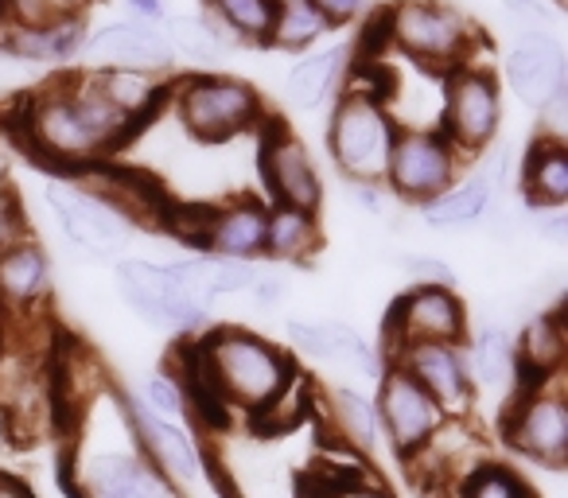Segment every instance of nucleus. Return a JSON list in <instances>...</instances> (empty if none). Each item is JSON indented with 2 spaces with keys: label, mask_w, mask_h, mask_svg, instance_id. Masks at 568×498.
<instances>
[{
  "label": "nucleus",
  "mask_w": 568,
  "mask_h": 498,
  "mask_svg": "<svg viewBox=\"0 0 568 498\" xmlns=\"http://www.w3.org/2000/svg\"><path fill=\"white\" fill-rule=\"evenodd\" d=\"M12 133L28 156L63 172L67 180L110 164L136 141V129L98 94L82 67L17 98Z\"/></svg>",
  "instance_id": "obj_1"
},
{
  "label": "nucleus",
  "mask_w": 568,
  "mask_h": 498,
  "mask_svg": "<svg viewBox=\"0 0 568 498\" xmlns=\"http://www.w3.org/2000/svg\"><path fill=\"white\" fill-rule=\"evenodd\" d=\"M261 265L226 262V257L195 254L183 262H152V257H118L113 288L121 304L141 324L175 339H195L211 332L214 304L222 296H245L257 281Z\"/></svg>",
  "instance_id": "obj_2"
},
{
  "label": "nucleus",
  "mask_w": 568,
  "mask_h": 498,
  "mask_svg": "<svg viewBox=\"0 0 568 498\" xmlns=\"http://www.w3.org/2000/svg\"><path fill=\"white\" fill-rule=\"evenodd\" d=\"M67 498H183L133 444L121 389L105 382L74 420V456L63 467Z\"/></svg>",
  "instance_id": "obj_3"
},
{
  "label": "nucleus",
  "mask_w": 568,
  "mask_h": 498,
  "mask_svg": "<svg viewBox=\"0 0 568 498\" xmlns=\"http://www.w3.org/2000/svg\"><path fill=\"white\" fill-rule=\"evenodd\" d=\"M183 343H187L203 378L219 394V402L250 420L301 370L293 350L250 332V327H211V332Z\"/></svg>",
  "instance_id": "obj_4"
},
{
  "label": "nucleus",
  "mask_w": 568,
  "mask_h": 498,
  "mask_svg": "<svg viewBox=\"0 0 568 498\" xmlns=\"http://www.w3.org/2000/svg\"><path fill=\"white\" fill-rule=\"evenodd\" d=\"M382 40L425 74H452L479 59L483 35L475 20L452 0H394L378 12Z\"/></svg>",
  "instance_id": "obj_5"
},
{
  "label": "nucleus",
  "mask_w": 568,
  "mask_h": 498,
  "mask_svg": "<svg viewBox=\"0 0 568 498\" xmlns=\"http://www.w3.org/2000/svg\"><path fill=\"white\" fill-rule=\"evenodd\" d=\"M386 87H366L363 79H355L351 71L347 87L339 90V98L327 110V129L324 144L332 156L335 172L347 183H382L386 180L389 152L397 141V121L386 110Z\"/></svg>",
  "instance_id": "obj_6"
},
{
  "label": "nucleus",
  "mask_w": 568,
  "mask_h": 498,
  "mask_svg": "<svg viewBox=\"0 0 568 498\" xmlns=\"http://www.w3.org/2000/svg\"><path fill=\"white\" fill-rule=\"evenodd\" d=\"M175 121L195 136L199 144H226L245 133H261L268 121L265 98L253 82L222 71H191L172 74Z\"/></svg>",
  "instance_id": "obj_7"
},
{
  "label": "nucleus",
  "mask_w": 568,
  "mask_h": 498,
  "mask_svg": "<svg viewBox=\"0 0 568 498\" xmlns=\"http://www.w3.org/2000/svg\"><path fill=\"white\" fill-rule=\"evenodd\" d=\"M43 203H48L59 237L71 245L74 257H82V262H118V257H125L136 226L102 191L87 187L79 180H51L43 183Z\"/></svg>",
  "instance_id": "obj_8"
},
{
  "label": "nucleus",
  "mask_w": 568,
  "mask_h": 498,
  "mask_svg": "<svg viewBox=\"0 0 568 498\" xmlns=\"http://www.w3.org/2000/svg\"><path fill=\"white\" fill-rule=\"evenodd\" d=\"M503 129V82L487 63L456 67L440 82V133L459 149L464 160L490 152Z\"/></svg>",
  "instance_id": "obj_9"
},
{
  "label": "nucleus",
  "mask_w": 568,
  "mask_h": 498,
  "mask_svg": "<svg viewBox=\"0 0 568 498\" xmlns=\"http://www.w3.org/2000/svg\"><path fill=\"white\" fill-rule=\"evenodd\" d=\"M503 440L537 467L568 464V382L565 374L537 386H518L506 397Z\"/></svg>",
  "instance_id": "obj_10"
},
{
  "label": "nucleus",
  "mask_w": 568,
  "mask_h": 498,
  "mask_svg": "<svg viewBox=\"0 0 568 498\" xmlns=\"http://www.w3.org/2000/svg\"><path fill=\"white\" fill-rule=\"evenodd\" d=\"M471 332V312L456 288L440 285H409L386 312L382 358H394L397 350L420 347V343H464Z\"/></svg>",
  "instance_id": "obj_11"
},
{
  "label": "nucleus",
  "mask_w": 568,
  "mask_h": 498,
  "mask_svg": "<svg viewBox=\"0 0 568 498\" xmlns=\"http://www.w3.org/2000/svg\"><path fill=\"white\" fill-rule=\"evenodd\" d=\"M467 160L440 129H397L394 152L386 164V191L397 203L425 206L464 175Z\"/></svg>",
  "instance_id": "obj_12"
},
{
  "label": "nucleus",
  "mask_w": 568,
  "mask_h": 498,
  "mask_svg": "<svg viewBox=\"0 0 568 498\" xmlns=\"http://www.w3.org/2000/svg\"><path fill=\"white\" fill-rule=\"evenodd\" d=\"M257 167L268 206L320 214V206H324V175H320V164L308 152V144L284 121H265L261 125Z\"/></svg>",
  "instance_id": "obj_13"
},
{
  "label": "nucleus",
  "mask_w": 568,
  "mask_h": 498,
  "mask_svg": "<svg viewBox=\"0 0 568 498\" xmlns=\"http://www.w3.org/2000/svg\"><path fill=\"white\" fill-rule=\"evenodd\" d=\"M121 413H125V425H129V433H133V444L141 448V456L149 459L180 495L206 479L203 448H199L195 433H191L187 425L156 417L133 389L121 394Z\"/></svg>",
  "instance_id": "obj_14"
},
{
  "label": "nucleus",
  "mask_w": 568,
  "mask_h": 498,
  "mask_svg": "<svg viewBox=\"0 0 568 498\" xmlns=\"http://www.w3.org/2000/svg\"><path fill=\"white\" fill-rule=\"evenodd\" d=\"M374 409H378V425H382V444L394 451L397 459L409 464L448 417L444 409L409 378L405 370L386 363L378 378V389H374Z\"/></svg>",
  "instance_id": "obj_15"
},
{
  "label": "nucleus",
  "mask_w": 568,
  "mask_h": 498,
  "mask_svg": "<svg viewBox=\"0 0 568 498\" xmlns=\"http://www.w3.org/2000/svg\"><path fill=\"white\" fill-rule=\"evenodd\" d=\"M503 187L506 156L503 152H483V156L471 160V167H464V175L448 191L417 206V218L420 226L440 230V234H464V230H475L490 218V211L503 199Z\"/></svg>",
  "instance_id": "obj_16"
},
{
  "label": "nucleus",
  "mask_w": 568,
  "mask_h": 498,
  "mask_svg": "<svg viewBox=\"0 0 568 498\" xmlns=\"http://www.w3.org/2000/svg\"><path fill=\"white\" fill-rule=\"evenodd\" d=\"M268 203L257 195H234L222 203H203V218L191 237V250L226 262H265Z\"/></svg>",
  "instance_id": "obj_17"
},
{
  "label": "nucleus",
  "mask_w": 568,
  "mask_h": 498,
  "mask_svg": "<svg viewBox=\"0 0 568 498\" xmlns=\"http://www.w3.org/2000/svg\"><path fill=\"white\" fill-rule=\"evenodd\" d=\"M51 288H55V265L40 237L0 250V316L4 324H36L51 319Z\"/></svg>",
  "instance_id": "obj_18"
},
{
  "label": "nucleus",
  "mask_w": 568,
  "mask_h": 498,
  "mask_svg": "<svg viewBox=\"0 0 568 498\" xmlns=\"http://www.w3.org/2000/svg\"><path fill=\"white\" fill-rule=\"evenodd\" d=\"M284 335L293 343L296 355L312 358L320 366H332L339 374H351V378H371L378 382L382 370H386V358L374 343H366V335L358 327L343 324L335 316L324 319H288L284 324Z\"/></svg>",
  "instance_id": "obj_19"
},
{
  "label": "nucleus",
  "mask_w": 568,
  "mask_h": 498,
  "mask_svg": "<svg viewBox=\"0 0 568 498\" xmlns=\"http://www.w3.org/2000/svg\"><path fill=\"white\" fill-rule=\"evenodd\" d=\"M389 366L405 370L436 405L444 417H471L475 386L467 374L464 343H420V347L397 350Z\"/></svg>",
  "instance_id": "obj_20"
},
{
  "label": "nucleus",
  "mask_w": 568,
  "mask_h": 498,
  "mask_svg": "<svg viewBox=\"0 0 568 498\" xmlns=\"http://www.w3.org/2000/svg\"><path fill=\"white\" fill-rule=\"evenodd\" d=\"M503 79L514 90L526 110L541 113L545 121L552 113H565V48L560 43H514L506 48Z\"/></svg>",
  "instance_id": "obj_21"
},
{
  "label": "nucleus",
  "mask_w": 568,
  "mask_h": 498,
  "mask_svg": "<svg viewBox=\"0 0 568 498\" xmlns=\"http://www.w3.org/2000/svg\"><path fill=\"white\" fill-rule=\"evenodd\" d=\"M79 67H129V71L172 74V51H168L160 28L118 17L90 28Z\"/></svg>",
  "instance_id": "obj_22"
},
{
  "label": "nucleus",
  "mask_w": 568,
  "mask_h": 498,
  "mask_svg": "<svg viewBox=\"0 0 568 498\" xmlns=\"http://www.w3.org/2000/svg\"><path fill=\"white\" fill-rule=\"evenodd\" d=\"M355 63H358L355 43H320V48L296 55L281 82V94L288 102V110L316 113L324 105H332L339 98V90L347 87Z\"/></svg>",
  "instance_id": "obj_23"
},
{
  "label": "nucleus",
  "mask_w": 568,
  "mask_h": 498,
  "mask_svg": "<svg viewBox=\"0 0 568 498\" xmlns=\"http://www.w3.org/2000/svg\"><path fill=\"white\" fill-rule=\"evenodd\" d=\"M94 82V90L141 133L144 125L168 110L172 98V74L160 71H129V67H82Z\"/></svg>",
  "instance_id": "obj_24"
},
{
  "label": "nucleus",
  "mask_w": 568,
  "mask_h": 498,
  "mask_svg": "<svg viewBox=\"0 0 568 498\" xmlns=\"http://www.w3.org/2000/svg\"><path fill=\"white\" fill-rule=\"evenodd\" d=\"M514 366H518V386H537V382L560 378L568 370L565 308H541L521 319L518 335H514Z\"/></svg>",
  "instance_id": "obj_25"
},
{
  "label": "nucleus",
  "mask_w": 568,
  "mask_h": 498,
  "mask_svg": "<svg viewBox=\"0 0 568 498\" xmlns=\"http://www.w3.org/2000/svg\"><path fill=\"white\" fill-rule=\"evenodd\" d=\"M90 35V17H63L43 28H4L0 32V51L20 63H48V67H79L82 48Z\"/></svg>",
  "instance_id": "obj_26"
},
{
  "label": "nucleus",
  "mask_w": 568,
  "mask_h": 498,
  "mask_svg": "<svg viewBox=\"0 0 568 498\" xmlns=\"http://www.w3.org/2000/svg\"><path fill=\"white\" fill-rule=\"evenodd\" d=\"M467 374H471L475 402L479 394H514L518 386V366H514V332L495 319H483L464 339Z\"/></svg>",
  "instance_id": "obj_27"
},
{
  "label": "nucleus",
  "mask_w": 568,
  "mask_h": 498,
  "mask_svg": "<svg viewBox=\"0 0 568 498\" xmlns=\"http://www.w3.org/2000/svg\"><path fill=\"white\" fill-rule=\"evenodd\" d=\"M521 199L534 211H565L568 203V144L560 133H541L521 160Z\"/></svg>",
  "instance_id": "obj_28"
},
{
  "label": "nucleus",
  "mask_w": 568,
  "mask_h": 498,
  "mask_svg": "<svg viewBox=\"0 0 568 498\" xmlns=\"http://www.w3.org/2000/svg\"><path fill=\"white\" fill-rule=\"evenodd\" d=\"M327 425H332L335 440L347 448V456L366 459L382 448V425L378 409H374V394L358 386H332L327 389Z\"/></svg>",
  "instance_id": "obj_29"
},
{
  "label": "nucleus",
  "mask_w": 568,
  "mask_h": 498,
  "mask_svg": "<svg viewBox=\"0 0 568 498\" xmlns=\"http://www.w3.org/2000/svg\"><path fill=\"white\" fill-rule=\"evenodd\" d=\"M160 35H164L172 59H187L199 71H211L214 63H222L234 51V40L203 12H168Z\"/></svg>",
  "instance_id": "obj_30"
},
{
  "label": "nucleus",
  "mask_w": 568,
  "mask_h": 498,
  "mask_svg": "<svg viewBox=\"0 0 568 498\" xmlns=\"http://www.w3.org/2000/svg\"><path fill=\"white\" fill-rule=\"evenodd\" d=\"M324 242L320 214L288 211V206H268V230H265V262L304 265L316 257Z\"/></svg>",
  "instance_id": "obj_31"
},
{
  "label": "nucleus",
  "mask_w": 568,
  "mask_h": 498,
  "mask_svg": "<svg viewBox=\"0 0 568 498\" xmlns=\"http://www.w3.org/2000/svg\"><path fill=\"white\" fill-rule=\"evenodd\" d=\"M203 17H211L234 40V48L237 43L265 48L276 4L273 0H203Z\"/></svg>",
  "instance_id": "obj_32"
},
{
  "label": "nucleus",
  "mask_w": 568,
  "mask_h": 498,
  "mask_svg": "<svg viewBox=\"0 0 568 498\" xmlns=\"http://www.w3.org/2000/svg\"><path fill=\"white\" fill-rule=\"evenodd\" d=\"M332 35L327 20L312 9L308 0H293V4H281L273 17V28H268V43L265 48L288 51V55H304V51L320 48V43Z\"/></svg>",
  "instance_id": "obj_33"
},
{
  "label": "nucleus",
  "mask_w": 568,
  "mask_h": 498,
  "mask_svg": "<svg viewBox=\"0 0 568 498\" xmlns=\"http://www.w3.org/2000/svg\"><path fill=\"white\" fill-rule=\"evenodd\" d=\"M316 405H320L316 402V382H312L304 370H296L293 382H288V386H284L281 394H276L273 402L253 417V425L265 428V433L284 436V433H293V428H301L304 420L316 413Z\"/></svg>",
  "instance_id": "obj_34"
},
{
  "label": "nucleus",
  "mask_w": 568,
  "mask_h": 498,
  "mask_svg": "<svg viewBox=\"0 0 568 498\" xmlns=\"http://www.w3.org/2000/svg\"><path fill=\"white\" fill-rule=\"evenodd\" d=\"M498 24H503L510 48L514 43H560V24L549 0H503Z\"/></svg>",
  "instance_id": "obj_35"
},
{
  "label": "nucleus",
  "mask_w": 568,
  "mask_h": 498,
  "mask_svg": "<svg viewBox=\"0 0 568 498\" xmlns=\"http://www.w3.org/2000/svg\"><path fill=\"white\" fill-rule=\"evenodd\" d=\"M456 498H541V495L529 487L521 471L487 459V464H479L464 482H459Z\"/></svg>",
  "instance_id": "obj_36"
},
{
  "label": "nucleus",
  "mask_w": 568,
  "mask_h": 498,
  "mask_svg": "<svg viewBox=\"0 0 568 498\" xmlns=\"http://www.w3.org/2000/svg\"><path fill=\"white\" fill-rule=\"evenodd\" d=\"M136 397H141L144 405H149L156 417L164 420H180V425H187L191 420V405H187V389H183V382L175 378L172 370H156L149 374V378L141 382V389H133Z\"/></svg>",
  "instance_id": "obj_37"
},
{
  "label": "nucleus",
  "mask_w": 568,
  "mask_h": 498,
  "mask_svg": "<svg viewBox=\"0 0 568 498\" xmlns=\"http://www.w3.org/2000/svg\"><path fill=\"white\" fill-rule=\"evenodd\" d=\"M0 4H4V28H43L63 17H74V9H67V0H0Z\"/></svg>",
  "instance_id": "obj_38"
},
{
  "label": "nucleus",
  "mask_w": 568,
  "mask_h": 498,
  "mask_svg": "<svg viewBox=\"0 0 568 498\" xmlns=\"http://www.w3.org/2000/svg\"><path fill=\"white\" fill-rule=\"evenodd\" d=\"M308 498H394V490L358 467V471H343L324 479L316 490H308Z\"/></svg>",
  "instance_id": "obj_39"
},
{
  "label": "nucleus",
  "mask_w": 568,
  "mask_h": 498,
  "mask_svg": "<svg viewBox=\"0 0 568 498\" xmlns=\"http://www.w3.org/2000/svg\"><path fill=\"white\" fill-rule=\"evenodd\" d=\"M397 270L409 285H440V288H456V270H452L444 257L436 254H420V250H409V254L397 257Z\"/></svg>",
  "instance_id": "obj_40"
},
{
  "label": "nucleus",
  "mask_w": 568,
  "mask_h": 498,
  "mask_svg": "<svg viewBox=\"0 0 568 498\" xmlns=\"http://www.w3.org/2000/svg\"><path fill=\"white\" fill-rule=\"evenodd\" d=\"M389 199L394 195L386 191V183H347V203L366 218H382L389 211Z\"/></svg>",
  "instance_id": "obj_41"
},
{
  "label": "nucleus",
  "mask_w": 568,
  "mask_h": 498,
  "mask_svg": "<svg viewBox=\"0 0 568 498\" xmlns=\"http://www.w3.org/2000/svg\"><path fill=\"white\" fill-rule=\"evenodd\" d=\"M308 4L327 20L332 32H339V28H351L366 17V4H371V0H308Z\"/></svg>",
  "instance_id": "obj_42"
},
{
  "label": "nucleus",
  "mask_w": 568,
  "mask_h": 498,
  "mask_svg": "<svg viewBox=\"0 0 568 498\" xmlns=\"http://www.w3.org/2000/svg\"><path fill=\"white\" fill-rule=\"evenodd\" d=\"M245 296H253V301L261 304V308H276V304L288 296V285H284V277L281 273H273V270H257V281L250 285V293Z\"/></svg>",
  "instance_id": "obj_43"
},
{
  "label": "nucleus",
  "mask_w": 568,
  "mask_h": 498,
  "mask_svg": "<svg viewBox=\"0 0 568 498\" xmlns=\"http://www.w3.org/2000/svg\"><path fill=\"white\" fill-rule=\"evenodd\" d=\"M121 4H125V17L141 24L160 28L168 20V0H121Z\"/></svg>",
  "instance_id": "obj_44"
},
{
  "label": "nucleus",
  "mask_w": 568,
  "mask_h": 498,
  "mask_svg": "<svg viewBox=\"0 0 568 498\" xmlns=\"http://www.w3.org/2000/svg\"><path fill=\"white\" fill-rule=\"evenodd\" d=\"M0 498H36L32 490H28L24 479H17V475L0 471Z\"/></svg>",
  "instance_id": "obj_45"
},
{
  "label": "nucleus",
  "mask_w": 568,
  "mask_h": 498,
  "mask_svg": "<svg viewBox=\"0 0 568 498\" xmlns=\"http://www.w3.org/2000/svg\"><path fill=\"white\" fill-rule=\"evenodd\" d=\"M90 4H94V0H67V9L82 12V17H87V12H90Z\"/></svg>",
  "instance_id": "obj_46"
},
{
  "label": "nucleus",
  "mask_w": 568,
  "mask_h": 498,
  "mask_svg": "<svg viewBox=\"0 0 568 498\" xmlns=\"http://www.w3.org/2000/svg\"><path fill=\"white\" fill-rule=\"evenodd\" d=\"M273 4H276V9H281V4H293V0H273Z\"/></svg>",
  "instance_id": "obj_47"
},
{
  "label": "nucleus",
  "mask_w": 568,
  "mask_h": 498,
  "mask_svg": "<svg viewBox=\"0 0 568 498\" xmlns=\"http://www.w3.org/2000/svg\"><path fill=\"white\" fill-rule=\"evenodd\" d=\"M0 28H4V4H0Z\"/></svg>",
  "instance_id": "obj_48"
},
{
  "label": "nucleus",
  "mask_w": 568,
  "mask_h": 498,
  "mask_svg": "<svg viewBox=\"0 0 568 498\" xmlns=\"http://www.w3.org/2000/svg\"><path fill=\"white\" fill-rule=\"evenodd\" d=\"M0 335H4V316H0Z\"/></svg>",
  "instance_id": "obj_49"
}]
</instances>
